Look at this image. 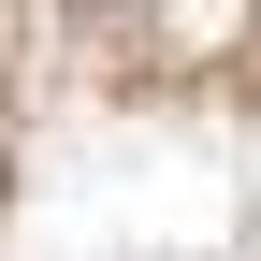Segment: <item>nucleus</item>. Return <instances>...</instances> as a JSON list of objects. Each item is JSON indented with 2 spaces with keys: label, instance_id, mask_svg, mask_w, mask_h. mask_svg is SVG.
<instances>
[]
</instances>
